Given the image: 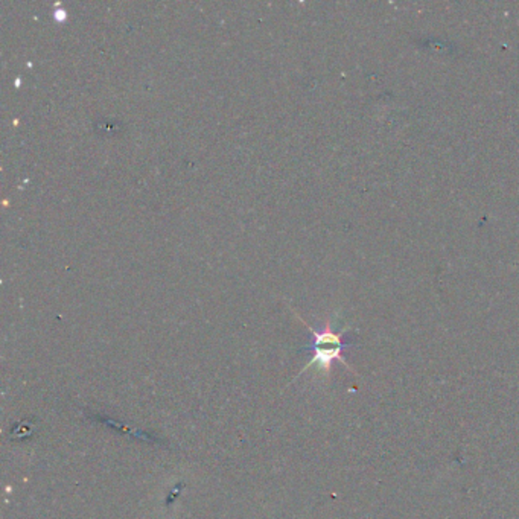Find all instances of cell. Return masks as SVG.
Segmentation results:
<instances>
[{
	"mask_svg": "<svg viewBox=\"0 0 519 519\" xmlns=\"http://www.w3.org/2000/svg\"><path fill=\"white\" fill-rule=\"evenodd\" d=\"M305 326L308 327V329L312 334V344L310 347V351L312 352V358H311V361L302 368V372H299V375L294 378V381L297 379L303 372H306V370H308L310 367H312L315 364H317V367L322 370V372H324L326 375H329L331 368H332L335 361L342 363L343 366H346L349 370H351V372L356 373L355 370L351 366H349V363L346 361V358L343 355L344 349L347 347V344L343 342V337L349 331V327H344V329L340 331V332H335L332 329L331 320H327L324 323V327L320 331H315L314 327H311L308 323H305Z\"/></svg>",
	"mask_w": 519,
	"mask_h": 519,
	"instance_id": "cell-1",
	"label": "cell"
}]
</instances>
